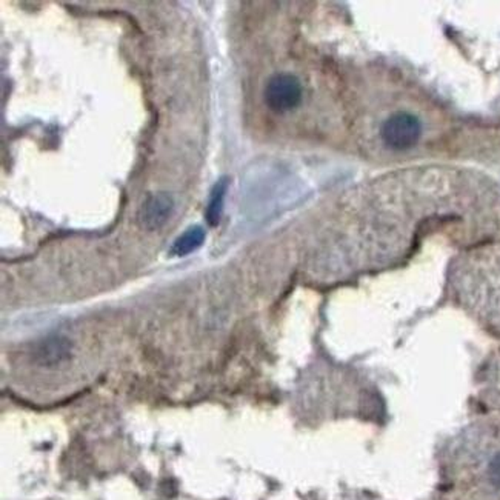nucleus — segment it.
<instances>
[{"mask_svg": "<svg viewBox=\"0 0 500 500\" xmlns=\"http://www.w3.org/2000/svg\"><path fill=\"white\" fill-rule=\"evenodd\" d=\"M422 134V125L416 115L409 113L392 114L382 125L380 136L385 144L392 148L404 151L414 147Z\"/></svg>", "mask_w": 500, "mask_h": 500, "instance_id": "obj_1", "label": "nucleus"}, {"mask_svg": "<svg viewBox=\"0 0 500 500\" xmlns=\"http://www.w3.org/2000/svg\"><path fill=\"white\" fill-rule=\"evenodd\" d=\"M302 101V85L292 74H275L268 80L265 88V103L271 111L282 114L296 108Z\"/></svg>", "mask_w": 500, "mask_h": 500, "instance_id": "obj_2", "label": "nucleus"}, {"mask_svg": "<svg viewBox=\"0 0 500 500\" xmlns=\"http://www.w3.org/2000/svg\"><path fill=\"white\" fill-rule=\"evenodd\" d=\"M174 211V200L166 193L149 194L142 203L137 214L140 227L147 231L162 228Z\"/></svg>", "mask_w": 500, "mask_h": 500, "instance_id": "obj_3", "label": "nucleus"}, {"mask_svg": "<svg viewBox=\"0 0 500 500\" xmlns=\"http://www.w3.org/2000/svg\"><path fill=\"white\" fill-rule=\"evenodd\" d=\"M205 240V231L200 227H191L185 231V233L177 237L174 242L171 253L174 256H188L190 253L195 251V249L200 248Z\"/></svg>", "mask_w": 500, "mask_h": 500, "instance_id": "obj_4", "label": "nucleus"}, {"mask_svg": "<svg viewBox=\"0 0 500 500\" xmlns=\"http://www.w3.org/2000/svg\"><path fill=\"white\" fill-rule=\"evenodd\" d=\"M228 183H229L228 177H222L220 181H217V183L212 186L208 210H207V220L212 227H216L217 223L220 222V216H222V211H223V202H225V195L228 191Z\"/></svg>", "mask_w": 500, "mask_h": 500, "instance_id": "obj_5", "label": "nucleus"}, {"mask_svg": "<svg viewBox=\"0 0 500 500\" xmlns=\"http://www.w3.org/2000/svg\"><path fill=\"white\" fill-rule=\"evenodd\" d=\"M488 479L491 484L496 488L500 489V453H497L496 456L491 459L488 465Z\"/></svg>", "mask_w": 500, "mask_h": 500, "instance_id": "obj_6", "label": "nucleus"}]
</instances>
